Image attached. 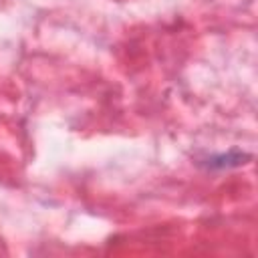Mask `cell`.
Segmentation results:
<instances>
[{
    "mask_svg": "<svg viewBox=\"0 0 258 258\" xmlns=\"http://www.w3.org/2000/svg\"><path fill=\"white\" fill-rule=\"evenodd\" d=\"M252 155L250 153H244V151H238V149H232L228 153H222V155H212L208 157L202 165H206L208 169H228V167H238V165H244Z\"/></svg>",
    "mask_w": 258,
    "mask_h": 258,
    "instance_id": "cell-1",
    "label": "cell"
}]
</instances>
